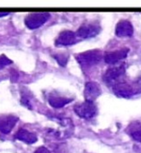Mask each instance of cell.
Returning a JSON list of instances; mask_svg holds the SVG:
<instances>
[{
	"label": "cell",
	"mask_w": 141,
	"mask_h": 153,
	"mask_svg": "<svg viewBox=\"0 0 141 153\" xmlns=\"http://www.w3.org/2000/svg\"><path fill=\"white\" fill-rule=\"evenodd\" d=\"M103 58L102 51L99 50L88 51L85 52H81L78 55H75V59L81 66L90 67L98 64L100 60Z\"/></svg>",
	"instance_id": "cell-1"
},
{
	"label": "cell",
	"mask_w": 141,
	"mask_h": 153,
	"mask_svg": "<svg viewBox=\"0 0 141 153\" xmlns=\"http://www.w3.org/2000/svg\"><path fill=\"white\" fill-rule=\"evenodd\" d=\"M75 112L78 114L79 117L84 119H90L97 114L98 108L94 102L91 101H85L81 104H78L75 106L74 108Z\"/></svg>",
	"instance_id": "cell-2"
},
{
	"label": "cell",
	"mask_w": 141,
	"mask_h": 153,
	"mask_svg": "<svg viewBox=\"0 0 141 153\" xmlns=\"http://www.w3.org/2000/svg\"><path fill=\"white\" fill-rule=\"evenodd\" d=\"M125 73H126V66L124 64L118 66H113L108 68L106 71L103 79L106 83L113 86L116 82H118V79H120L125 75Z\"/></svg>",
	"instance_id": "cell-3"
},
{
	"label": "cell",
	"mask_w": 141,
	"mask_h": 153,
	"mask_svg": "<svg viewBox=\"0 0 141 153\" xmlns=\"http://www.w3.org/2000/svg\"><path fill=\"white\" fill-rule=\"evenodd\" d=\"M50 18L49 13H33L25 18V25L29 29H37L48 21Z\"/></svg>",
	"instance_id": "cell-4"
},
{
	"label": "cell",
	"mask_w": 141,
	"mask_h": 153,
	"mask_svg": "<svg viewBox=\"0 0 141 153\" xmlns=\"http://www.w3.org/2000/svg\"><path fill=\"white\" fill-rule=\"evenodd\" d=\"M100 32V26L96 23H84L76 31V36L82 39L96 37Z\"/></svg>",
	"instance_id": "cell-5"
},
{
	"label": "cell",
	"mask_w": 141,
	"mask_h": 153,
	"mask_svg": "<svg viewBox=\"0 0 141 153\" xmlns=\"http://www.w3.org/2000/svg\"><path fill=\"white\" fill-rule=\"evenodd\" d=\"M113 92L118 97L128 98L135 93V88L127 82H118L113 85Z\"/></svg>",
	"instance_id": "cell-6"
},
{
	"label": "cell",
	"mask_w": 141,
	"mask_h": 153,
	"mask_svg": "<svg viewBox=\"0 0 141 153\" xmlns=\"http://www.w3.org/2000/svg\"><path fill=\"white\" fill-rule=\"evenodd\" d=\"M102 94V89L99 83L96 82H88L84 88V97L85 101L94 102L95 100Z\"/></svg>",
	"instance_id": "cell-7"
},
{
	"label": "cell",
	"mask_w": 141,
	"mask_h": 153,
	"mask_svg": "<svg viewBox=\"0 0 141 153\" xmlns=\"http://www.w3.org/2000/svg\"><path fill=\"white\" fill-rule=\"evenodd\" d=\"M18 118L12 114L0 115V132L3 134H9L17 124Z\"/></svg>",
	"instance_id": "cell-8"
},
{
	"label": "cell",
	"mask_w": 141,
	"mask_h": 153,
	"mask_svg": "<svg viewBox=\"0 0 141 153\" xmlns=\"http://www.w3.org/2000/svg\"><path fill=\"white\" fill-rule=\"evenodd\" d=\"M78 36L71 30H64L55 40L56 46H71L78 42Z\"/></svg>",
	"instance_id": "cell-9"
},
{
	"label": "cell",
	"mask_w": 141,
	"mask_h": 153,
	"mask_svg": "<svg viewBox=\"0 0 141 153\" xmlns=\"http://www.w3.org/2000/svg\"><path fill=\"white\" fill-rule=\"evenodd\" d=\"M128 49H121L117 50L114 51H109L106 52V55L103 56V59L106 63L110 64V65H113V64L118 63L121 60L125 59L128 54Z\"/></svg>",
	"instance_id": "cell-10"
},
{
	"label": "cell",
	"mask_w": 141,
	"mask_h": 153,
	"mask_svg": "<svg viewBox=\"0 0 141 153\" xmlns=\"http://www.w3.org/2000/svg\"><path fill=\"white\" fill-rule=\"evenodd\" d=\"M115 33L118 37H131L134 34V27L128 21L122 19L116 25Z\"/></svg>",
	"instance_id": "cell-11"
},
{
	"label": "cell",
	"mask_w": 141,
	"mask_h": 153,
	"mask_svg": "<svg viewBox=\"0 0 141 153\" xmlns=\"http://www.w3.org/2000/svg\"><path fill=\"white\" fill-rule=\"evenodd\" d=\"M15 138L21 140V142H23V143H29V144H32L37 142V136H36L34 133L32 132H29L27 131L26 129H19V130L16 133L15 135Z\"/></svg>",
	"instance_id": "cell-12"
},
{
	"label": "cell",
	"mask_w": 141,
	"mask_h": 153,
	"mask_svg": "<svg viewBox=\"0 0 141 153\" xmlns=\"http://www.w3.org/2000/svg\"><path fill=\"white\" fill-rule=\"evenodd\" d=\"M72 101V99L61 97V96H55V95H51L49 96V98H48V103H49L51 107H53L55 108H63L65 105L71 103Z\"/></svg>",
	"instance_id": "cell-13"
},
{
	"label": "cell",
	"mask_w": 141,
	"mask_h": 153,
	"mask_svg": "<svg viewBox=\"0 0 141 153\" xmlns=\"http://www.w3.org/2000/svg\"><path fill=\"white\" fill-rule=\"evenodd\" d=\"M128 134L136 142L141 143V123L134 122L128 127Z\"/></svg>",
	"instance_id": "cell-14"
},
{
	"label": "cell",
	"mask_w": 141,
	"mask_h": 153,
	"mask_svg": "<svg viewBox=\"0 0 141 153\" xmlns=\"http://www.w3.org/2000/svg\"><path fill=\"white\" fill-rule=\"evenodd\" d=\"M54 58L56 61L58 62L60 66L65 67L68 63V60H69V55L65 54V53H59V54H54Z\"/></svg>",
	"instance_id": "cell-15"
},
{
	"label": "cell",
	"mask_w": 141,
	"mask_h": 153,
	"mask_svg": "<svg viewBox=\"0 0 141 153\" xmlns=\"http://www.w3.org/2000/svg\"><path fill=\"white\" fill-rule=\"evenodd\" d=\"M21 104L23 106L27 107L29 110H32V106H31V102H30V97L29 94L27 93H22L21 94Z\"/></svg>",
	"instance_id": "cell-16"
},
{
	"label": "cell",
	"mask_w": 141,
	"mask_h": 153,
	"mask_svg": "<svg viewBox=\"0 0 141 153\" xmlns=\"http://www.w3.org/2000/svg\"><path fill=\"white\" fill-rule=\"evenodd\" d=\"M12 63H13V61H12L11 59L8 58L7 56H5V55L0 56V70L3 69L5 66L10 65V64H12Z\"/></svg>",
	"instance_id": "cell-17"
},
{
	"label": "cell",
	"mask_w": 141,
	"mask_h": 153,
	"mask_svg": "<svg viewBox=\"0 0 141 153\" xmlns=\"http://www.w3.org/2000/svg\"><path fill=\"white\" fill-rule=\"evenodd\" d=\"M134 88H135L136 92H140V93H141V75L139 76V78L136 79Z\"/></svg>",
	"instance_id": "cell-18"
},
{
	"label": "cell",
	"mask_w": 141,
	"mask_h": 153,
	"mask_svg": "<svg viewBox=\"0 0 141 153\" xmlns=\"http://www.w3.org/2000/svg\"><path fill=\"white\" fill-rule=\"evenodd\" d=\"M34 153H50V151L47 149V147L45 146H41V147H39L36 149V151Z\"/></svg>",
	"instance_id": "cell-19"
},
{
	"label": "cell",
	"mask_w": 141,
	"mask_h": 153,
	"mask_svg": "<svg viewBox=\"0 0 141 153\" xmlns=\"http://www.w3.org/2000/svg\"><path fill=\"white\" fill-rule=\"evenodd\" d=\"M12 78H11V80H12V82H16V80H17V79H18V74H17V72H16V71H12Z\"/></svg>",
	"instance_id": "cell-20"
},
{
	"label": "cell",
	"mask_w": 141,
	"mask_h": 153,
	"mask_svg": "<svg viewBox=\"0 0 141 153\" xmlns=\"http://www.w3.org/2000/svg\"><path fill=\"white\" fill-rule=\"evenodd\" d=\"M8 15H9L8 13H0V18H1V17H6V16H8Z\"/></svg>",
	"instance_id": "cell-21"
}]
</instances>
